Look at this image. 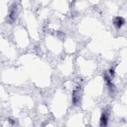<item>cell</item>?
Instances as JSON below:
<instances>
[{"instance_id": "cell-1", "label": "cell", "mask_w": 127, "mask_h": 127, "mask_svg": "<svg viewBox=\"0 0 127 127\" xmlns=\"http://www.w3.org/2000/svg\"><path fill=\"white\" fill-rule=\"evenodd\" d=\"M17 6L16 5H14L12 6L11 11L9 14V19L12 22L14 21L16 18L17 15Z\"/></svg>"}, {"instance_id": "cell-2", "label": "cell", "mask_w": 127, "mask_h": 127, "mask_svg": "<svg viewBox=\"0 0 127 127\" xmlns=\"http://www.w3.org/2000/svg\"><path fill=\"white\" fill-rule=\"evenodd\" d=\"M125 23L124 18L121 17H116L113 20V23L115 27L120 28Z\"/></svg>"}, {"instance_id": "cell-3", "label": "cell", "mask_w": 127, "mask_h": 127, "mask_svg": "<svg viewBox=\"0 0 127 127\" xmlns=\"http://www.w3.org/2000/svg\"><path fill=\"white\" fill-rule=\"evenodd\" d=\"M107 121H108V119L107 118V116H106V115H105L104 114H103L102 116V117L101 118V125L105 126H106L107 123Z\"/></svg>"}]
</instances>
